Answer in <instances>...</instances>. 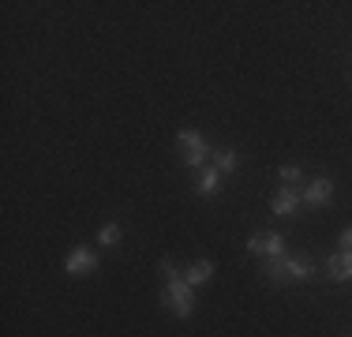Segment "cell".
Listing matches in <instances>:
<instances>
[{
    "instance_id": "10",
    "label": "cell",
    "mask_w": 352,
    "mask_h": 337,
    "mask_svg": "<svg viewBox=\"0 0 352 337\" xmlns=\"http://www.w3.org/2000/svg\"><path fill=\"white\" fill-rule=\"evenodd\" d=\"M210 165H214L221 176H229V173H236V168H240V154H236V150H229V146H221V150H214Z\"/></svg>"
},
{
    "instance_id": "5",
    "label": "cell",
    "mask_w": 352,
    "mask_h": 337,
    "mask_svg": "<svg viewBox=\"0 0 352 337\" xmlns=\"http://www.w3.org/2000/svg\"><path fill=\"white\" fill-rule=\"evenodd\" d=\"M300 199H304V206H311V210L326 206V202L333 199V180L330 176H318V180L304 184V188H300Z\"/></svg>"
},
{
    "instance_id": "7",
    "label": "cell",
    "mask_w": 352,
    "mask_h": 337,
    "mask_svg": "<svg viewBox=\"0 0 352 337\" xmlns=\"http://www.w3.org/2000/svg\"><path fill=\"white\" fill-rule=\"evenodd\" d=\"M326 277L330 281H352V251H333L330 259H326Z\"/></svg>"
},
{
    "instance_id": "8",
    "label": "cell",
    "mask_w": 352,
    "mask_h": 337,
    "mask_svg": "<svg viewBox=\"0 0 352 337\" xmlns=\"http://www.w3.org/2000/svg\"><path fill=\"white\" fill-rule=\"evenodd\" d=\"M217 191H221V173H217L214 165L199 168V173H195V195L199 199H214Z\"/></svg>"
},
{
    "instance_id": "14",
    "label": "cell",
    "mask_w": 352,
    "mask_h": 337,
    "mask_svg": "<svg viewBox=\"0 0 352 337\" xmlns=\"http://www.w3.org/2000/svg\"><path fill=\"white\" fill-rule=\"evenodd\" d=\"M338 243H341V251H352V225H349L345 232H341V240H338Z\"/></svg>"
},
{
    "instance_id": "1",
    "label": "cell",
    "mask_w": 352,
    "mask_h": 337,
    "mask_svg": "<svg viewBox=\"0 0 352 337\" xmlns=\"http://www.w3.org/2000/svg\"><path fill=\"white\" fill-rule=\"evenodd\" d=\"M162 274H165L162 303L173 311L176 318H191V315H195V289L184 281V274L169 263V259H162Z\"/></svg>"
},
{
    "instance_id": "13",
    "label": "cell",
    "mask_w": 352,
    "mask_h": 337,
    "mask_svg": "<svg viewBox=\"0 0 352 337\" xmlns=\"http://www.w3.org/2000/svg\"><path fill=\"white\" fill-rule=\"evenodd\" d=\"M278 176H281V184H285V188H296V184L304 180L300 165H281V168H278Z\"/></svg>"
},
{
    "instance_id": "4",
    "label": "cell",
    "mask_w": 352,
    "mask_h": 337,
    "mask_svg": "<svg viewBox=\"0 0 352 337\" xmlns=\"http://www.w3.org/2000/svg\"><path fill=\"white\" fill-rule=\"evenodd\" d=\"M64 270H68V277H87L98 270V251L87 248V243H79V248H72V255L64 259Z\"/></svg>"
},
{
    "instance_id": "3",
    "label": "cell",
    "mask_w": 352,
    "mask_h": 337,
    "mask_svg": "<svg viewBox=\"0 0 352 337\" xmlns=\"http://www.w3.org/2000/svg\"><path fill=\"white\" fill-rule=\"evenodd\" d=\"M248 251L251 255H263V259H281L285 255V236L281 232H251Z\"/></svg>"
},
{
    "instance_id": "2",
    "label": "cell",
    "mask_w": 352,
    "mask_h": 337,
    "mask_svg": "<svg viewBox=\"0 0 352 337\" xmlns=\"http://www.w3.org/2000/svg\"><path fill=\"white\" fill-rule=\"evenodd\" d=\"M263 277L274 285L285 281H311L315 277V263L304 255H281V259H266L263 263Z\"/></svg>"
},
{
    "instance_id": "11",
    "label": "cell",
    "mask_w": 352,
    "mask_h": 337,
    "mask_svg": "<svg viewBox=\"0 0 352 337\" xmlns=\"http://www.w3.org/2000/svg\"><path fill=\"white\" fill-rule=\"evenodd\" d=\"M176 146H180V157H184V154H195V150L210 146V142H206V139H203V135H199V131L184 128V131H176Z\"/></svg>"
},
{
    "instance_id": "12",
    "label": "cell",
    "mask_w": 352,
    "mask_h": 337,
    "mask_svg": "<svg viewBox=\"0 0 352 337\" xmlns=\"http://www.w3.org/2000/svg\"><path fill=\"white\" fill-rule=\"evenodd\" d=\"M120 236H124V229L116 221H105L102 229H98V243H102V248H116V243H120Z\"/></svg>"
},
{
    "instance_id": "6",
    "label": "cell",
    "mask_w": 352,
    "mask_h": 337,
    "mask_svg": "<svg viewBox=\"0 0 352 337\" xmlns=\"http://www.w3.org/2000/svg\"><path fill=\"white\" fill-rule=\"evenodd\" d=\"M300 206H304V199H300L296 188H278V191H274V199H270L274 217H296Z\"/></svg>"
},
{
    "instance_id": "9",
    "label": "cell",
    "mask_w": 352,
    "mask_h": 337,
    "mask_svg": "<svg viewBox=\"0 0 352 337\" xmlns=\"http://www.w3.org/2000/svg\"><path fill=\"white\" fill-rule=\"evenodd\" d=\"M214 277V263L210 259H195V263H191L188 270H184V281L191 285V289H199V285H206Z\"/></svg>"
}]
</instances>
